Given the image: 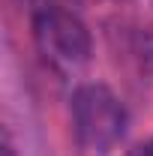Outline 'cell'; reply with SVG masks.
I'll list each match as a JSON object with an SVG mask.
<instances>
[{"instance_id": "cell-1", "label": "cell", "mask_w": 153, "mask_h": 156, "mask_svg": "<svg viewBox=\"0 0 153 156\" xmlns=\"http://www.w3.org/2000/svg\"><path fill=\"white\" fill-rule=\"evenodd\" d=\"M72 129L87 150L108 153L126 132L120 96L105 84H81L72 93Z\"/></svg>"}, {"instance_id": "cell-2", "label": "cell", "mask_w": 153, "mask_h": 156, "mask_svg": "<svg viewBox=\"0 0 153 156\" xmlns=\"http://www.w3.org/2000/svg\"><path fill=\"white\" fill-rule=\"evenodd\" d=\"M33 33L45 54L60 63L78 66L90 57V33L84 21L57 3H39L33 9Z\"/></svg>"}, {"instance_id": "cell-3", "label": "cell", "mask_w": 153, "mask_h": 156, "mask_svg": "<svg viewBox=\"0 0 153 156\" xmlns=\"http://www.w3.org/2000/svg\"><path fill=\"white\" fill-rule=\"evenodd\" d=\"M129 156H153V138L147 141V144H138V147H135Z\"/></svg>"}, {"instance_id": "cell-4", "label": "cell", "mask_w": 153, "mask_h": 156, "mask_svg": "<svg viewBox=\"0 0 153 156\" xmlns=\"http://www.w3.org/2000/svg\"><path fill=\"white\" fill-rule=\"evenodd\" d=\"M3 156H15V150H12V141H9V135L3 138Z\"/></svg>"}]
</instances>
